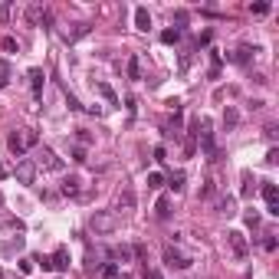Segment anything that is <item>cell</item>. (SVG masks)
Here are the masks:
<instances>
[{
  "instance_id": "obj_1",
  "label": "cell",
  "mask_w": 279,
  "mask_h": 279,
  "mask_svg": "<svg viewBox=\"0 0 279 279\" xmlns=\"http://www.w3.org/2000/svg\"><path fill=\"white\" fill-rule=\"evenodd\" d=\"M7 144H10V151H13L16 158H23L30 148H36V144H40V135H36L33 128H23V132H13Z\"/></svg>"
},
{
  "instance_id": "obj_2",
  "label": "cell",
  "mask_w": 279,
  "mask_h": 279,
  "mask_svg": "<svg viewBox=\"0 0 279 279\" xmlns=\"http://www.w3.org/2000/svg\"><path fill=\"white\" fill-rule=\"evenodd\" d=\"M194 135L200 138V148H204V154H207V161H217V141H214V132H210V122L207 119H197L194 122Z\"/></svg>"
},
{
  "instance_id": "obj_3",
  "label": "cell",
  "mask_w": 279,
  "mask_h": 279,
  "mask_svg": "<svg viewBox=\"0 0 279 279\" xmlns=\"http://www.w3.org/2000/svg\"><path fill=\"white\" fill-rule=\"evenodd\" d=\"M119 227V214H112V210H96L92 214V230L96 233H115Z\"/></svg>"
},
{
  "instance_id": "obj_4",
  "label": "cell",
  "mask_w": 279,
  "mask_h": 279,
  "mask_svg": "<svg viewBox=\"0 0 279 279\" xmlns=\"http://www.w3.org/2000/svg\"><path fill=\"white\" fill-rule=\"evenodd\" d=\"M164 263L171 266V270H191L194 260H191L187 253H181V250H174L171 243H167V247H164Z\"/></svg>"
},
{
  "instance_id": "obj_5",
  "label": "cell",
  "mask_w": 279,
  "mask_h": 279,
  "mask_svg": "<svg viewBox=\"0 0 279 279\" xmlns=\"http://www.w3.org/2000/svg\"><path fill=\"white\" fill-rule=\"evenodd\" d=\"M263 200H266V214L279 217V191L273 181H263Z\"/></svg>"
},
{
  "instance_id": "obj_6",
  "label": "cell",
  "mask_w": 279,
  "mask_h": 279,
  "mask_svg": "<svg viewBox=\"0 0 279 279\" xmlns=\"http://www.w3.org/2000/svg\"><path fill=\"white\" fill-rule=\"evenodd\" d=\"M227 240H230V250H233V256H237V260H247V256H250L247 237H243L240 230H230V233H227Z\"/></svg>"
},
{
  "instance_id": "obj_7",
  "label": "cell",
  "mask_w": 279,
  "mask_h": 279,
  "mask_svg": "<svg viewBox=\"0 0 279 279\" xmlns=\"http://www.w3.org/2000/svg\"><path fill=\"white\" fill-rule=\"evenodd\" d=\"M16 181L20 184H33L36 181V161H20V164H16Z\"/></svg>"
},
{
  "instance_id": "obj_8",
  "label": "cell",
  "mask_w": 279,
  "mask_h": 279,
  "mask_svg": "<svg viewBox=\"0 0 279 279\" xmlns=\"http://www.w3.org/2000/svg\"><path fill=\"white\" fill-rule=\"evenodd\" d=\"M49 270H56V273L69 270V250H66V247H56V253L49 256Z\"/></svg>"
},
{
  "instance_id": "obj_9",
  "label": "cell",
  "mask_w": 279,
  "mask_h": 279,
  "mask_svg": "<svg viewBox=\"0 0 279 279\" xmlns=\"http://www.w3.org/2000/svg\"><path fill=\"white\" fill-rule=\"evenodd\" d=\"M40 167H46V171H63V161L56 158V151L53 148H43L40 151V161H36Z\"/></svg>"
},
{
  "instance_id": "obj_10",
  "label": "cell",
  "mask_w": 279,
  "mask_h": 279,
  "mask_svg": "<svg viewBox=\"0 0 279 279\" xmlns=\"http://www.w3.org/2000/svg\"><path fill=\"white\" fill-rule=\"evenodd\" d=\"M135 26L148 33V26H151V13H148V7H135Z\"/></svg>"
},
{
  "instance_id": "obj_11",
  "label": "cell",
  "mask_w": 279,
  "mask_h": 279,
  "mask_svg": "<svg viewBox=\"0 0 279 279\" xmlns=\"http://www.w3.org/2000/svg\"><path fill=\"white\" fill-rule=\"evenodd\" d=\"M119 210H135V191L132 187H125L119 194Z\"/></svg>"
},
{
  "instance_id": "obj_12",
  "label": "cell",
  "mask_w": 279,
  "mask_h": 279,
  "mask_svg": "<svg viewBox=\"0 0 279 279\" xmlns=\"http://www.w3.org/2000/svg\"><path fill=\"white\" fill-rule=\"evenodd\" d=\"M59 191L66 194V197H79V177H69V181H63V187H59Z\"/></svg>"
},
{
  "instance_id": "obj_13",
  "label": "cell",
  "mask_w": 279,
  "mask_h": 279,
  "mask_svg": "<svg viewBox=\"0 0 279 279\" xmlns=\"http://www.w3.org/2000/svg\"><path fill=\"white\" fill-rule=\"evenodd\" d=\"M43 79H46V76H43V69H30V86H33V96H36V99H40Z\"/></svg>"
},
{
  "instance_id": "obj_14",
  "label": "cell",
  "mask_w": 279,
  "mask_h": 279,
  "mask_svg": "<svg viewBox=\"0 0 279 279\" xmlns=\"http://www.w3.org/2000/svg\"><path fill=\"white\" fill-rule=\"evenodd\" d=\"M128 79H141V56H132L128 59Z\"/></svg>"
},
{
  "instance_id": "obj_15",
  "label": "cell",
  "mask_w": 279,
  "mask_h": 279,
  "mask_svg": "<svg viewBox=\"0 0 279 279\" xmlns=\"http://www.w3.org/2000/svg\"><path fill=\"white\" fill-rule=\"evenodd\" d=\"M154 214H158V220H167V217H171V200H167V197H158Z\"/></svg>"
},
{
  "instance_id": "obj_16",
  "label": "cell",
  "mask_w": 279,
  "mask_h": 279,
  "mask_svg": "<svg viewBox=\"0 0 279 279\" xmlns=\"http://www.w3.org/2000/svg\"><path fill=\"white\" fill-rule=\"evenodd\" d=\"M109 256H112V260L128 263V260H132V247H109Z\"/></svg>"
},
{
  "instance_id": "obj_17",
  "label": "cell",
  "mask_w": 279,
  "mask_h": 279,
  "mask_svg": "<svg viewBox=\"0 0 279 279\" xmlns=\"http://www.w3.org/2000/svg\"><path fill=\"white\" fill-rule=\"evenodd\" d=\"M237 122H240V112L230 105V109L223 112V125H227V132H230V128H237Z\"/></svg>"
},
{
  "instance_id": "obj_18",
  "label": "cell",
  "mask_w": 279,
  "mask_h": 279,
  "mask_svg": "<svg viewBox=\"0 0 279 279\" xmlns=\"http://www.w3.org/2000/svg\"><path fill=\"white\" fill-rule=\"evenodd\" d=\"M210 79H217V76H220V53H217V49H210V72H207Z\"/></svg>"
},
{
  "instance_id": "obj_19",
  "label": "cell",
  "mask_w": 279,
  "mask_h": 279,
  "mask_svg": "<svg viewBox=\"0 0 279 279\" xmlns=\"http://www.w3.org/2000/svg\"><path fill=\"white\" fill-rule=\"evenodd\" d=\"M230 59H233V63H240V66H247V63H250V46H240Z\"/></svg>"
},
{
  "instance_id": "obj_20",
  "label": "cell",
  "mask_w": 279,
  "mask_h": 279,
  "mask_svg": "<svg viewBox=\"0 0 279 279\" xmlns=\"http://www.w3.org/2000/svg\"><path fill=\"white\" fill-rule=\"evenodd\" d=\"M99 92H102V96L109 99L112 105H119V96H115V89H112V86H105V82H99Z\"/></svg>"
},
{
  "instance_id": "obj_21",
  "label": "cell",
  "mask_w": 279,
  "mask_h": 279,
  "mask_svg": "<svg viewBox=\"0 0 279 279\" xmlns=\"http://www.w3.org/2000/svg\"><path fill=\"white\" fill-rule=\"evenodd\" d=\"M181 33L184 30H177V26H174V30H164V33H161V43H177V40H181Z\"/></svg>"
},
{
  "instance_id": "obj_22",
  "label": "cell",
  "mask_w": 279,
  "mask_h": 279,
  "mask_svg": "<svg viewBox=\"0 0 279 279\" xmlns=\"http://www.w3.org/2000/svg\"><path fill=\"white\" fill-rule=\"evenodd\" d=\"M171 191H174V194H181V191H184V171L171 174Z\"/></svg>"
},
{
  "instance_id": "obj_23",
  "label": "cell",
  "mask_w": 279,
  "mask_h": 279,
  "mask_svg": "<svg viewBox=\"0 0 279 279\" xmlns=\"http://www.w3.org/2000/svg\"><path fill=\"white\" fill-rule=\"evenodd\" d=\"M0 49H3V53H16V40L13 36H3V40H0Z\"/></svg>"
},
{
  "instance_id": "obj_24",
  "label": "cell",
  "mask_w": 279,
  "mask_h": 279,
  "mask_svg": "<svg viewBox=\"0 0 279 279\" xmlns=\"http://www.w3.org/2000/svg\"><path fill=\"white\" fill-rule=\"evenodd\" d=\"M161 184H164V177H161L158 171H151V174H148V187H151V191H158Z\"/></svg>"
},
{
  "instance_id": "obj_25",
  "label": "cell",
  "mask_w": 279,
  "mask_h": 279,
  "mask_svg": "<svg viewBox=\"0 0 279 279\" xmlns=\"http://www.w3.org/2000/svg\"><path fill=\"white\" fill-rule=\"evenodd\" d=\"M20 273H23V276H30V273H33V260H30V256L20 260Z\"/></svg>"
},
{
  "instance_id": "obj_26",
  "label": "cell",
  "mask_w": 279,
  "mask_h": 279,
  "mask_svg": "<svg viewBox=\"0 0 279 279\" xmlns=\"http://www.w3.org/2000/svg\"><path fill=\"white\" fill-rule=\"evenodd\" d=\"M253 13H256V16H263V13H270V3H253Z\"/></svg>"
},
{
  "instance_id": "obj_27",
  "label": "cell",
  "mask_w": 279,
  "mask_h": 279,
  "mask_svg": "<svg viewBox=\"0 0 279 279\" xmlns=\"http://www.w3.org/2000/svg\"><path fill=\"white\" fill-rule=\"evenodd\" d=\"M220 210H223V214H233V200L223 197V200H220Z\"/></svg>"
},
{
  "instance_id": "obj_28",
  "label": "cell",
  "mask_w": 279,
  "mask_h": 279,
  "mask_svg": "<svg viewBox=\"0 0 279 279\" xmlns=\"http://www.w3.org/2000/svg\"><path fill=\"white\" fill-rule=\"evenodd\" d=\"M263 250H266V253H273V250H276V237H266L263 240Z\"/></svg>"
},
{
  "instance_id": "obj_29",
  "label": "cell",
  "mask_w": 279,
  "mask_h": 279,
  "mask_svg": "<svg viewBox=\"0 0 279 279\" xmlns=\"http://www.w3.org/2000/svg\"><path fill=\"white\" fill-rule=\"evenodd\" d=\"M276 161H279V151H276V148H270V154H266V164H276Z\"/></svg>"
},
{
  "instance_id": "obj_30",
  "label": "cell",
  "mask_w": 279,
  "mask_h": 279,
  "mask_svg": "<svg viewBox=\"0 0 279 279\" xmlns=\"http://www.w3.org/2000/svg\"><path fill=\"white\" fill-rule=\"evenodd\" d=\"M144 279H164V276H161L158 270H148V273H144Z\"/></svg>"
},
{
  "instance_id": "obj_31",
  "label": "cell",
  "mask_w": 279,
  "mask_h": 279,
  "mask_svg": "<svg viewBox=\"0 0 279 279\" xmlns=\"http://www.w3.org/2000/svg\"><path fill=\"white\" fill-rule=\"evenodd\" d=\"M7 177H10V167H7V164H0V181H7Z\"/></svg>"
}]
</instances>
